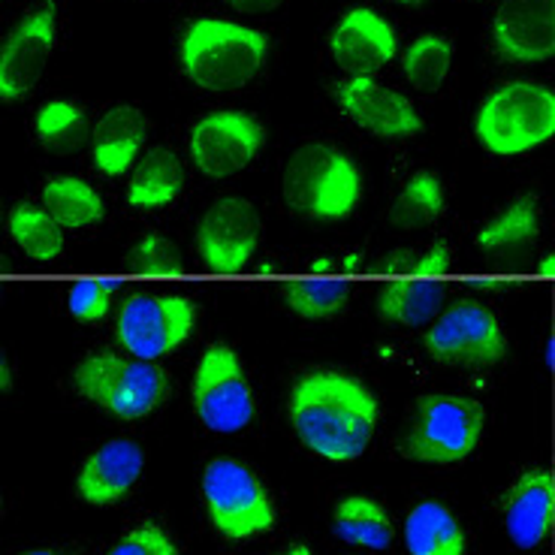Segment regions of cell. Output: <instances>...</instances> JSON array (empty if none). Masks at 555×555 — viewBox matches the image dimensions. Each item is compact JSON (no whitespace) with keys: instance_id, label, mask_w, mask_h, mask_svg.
I'll return each instance as SVG.
<instances>
[{"instance_id":"obj_33","label":"cell","mask_w":555,"mask_h":555,"mask_svg":"<svg viewBox=\"0 0 555 555\" xmlns=\"http://www.w3.org/2000/svg\"><path fill=\"white\" fill-rule=\"evenodd\" d=\"M106 555H179V543L172 541L167 528L157 522H142L130 528L118 543H112Z\"/></svg>"},{"instance_id":"obj_43","label":"cell","mask_w":555,"mask_h":555,"mask_svg":"<svg viewBox=\"0 0 555 555\" xmlns=\"http://www.w3.org/2000/svg\"><path fill=\"white\" fill-rule=\"evenodd\" d=\"M0 511H3V495H0Z\"/></svg>"},{"instance_id":"obj_12","label":"cell","mask_w":555,"mask_h":555,"mask_svg":"<svg viewBox=\"0 0 555 555\" xmlns=\"http://www.w3.org/2000/svg\"><path fill=\"white\" fill-rule=\"evenodd\" d=\"M263 218L245 196H218L196 223V254L211 272L236 275L260 248Z\"/></svg>"},{"instance_id":"obj_7","label":"cell","mask_w":555,"mask_h":555,"mask_svg":"<svg viewBox=\"0 0 555 555\" xmlns=\"http://www.w3.org/2000/svg\"><path fill=\"white\" fill-rule=\"evenodd\" d=\"M203 501L211 528L227 541H254L275 528L278 511L263 480L245 462L211 459L203 472Z\"/></svg>"},{"instance_id":"obj_17","label":"cell","mask_w":555,"mask_h":555,"mask_svg":"<svg viewBox=\"0 0 555 555\" xmlns=\"http://www.w3.org/2000/svg\"><path fill=\"white\" fill-rule=\"evenodd\" d=\"M145 468V453L130 438H112L85 456L76 474V492L91 507H112L125 501L139 483Z\"/></svg>"},{"instance_id":"obj_10","label":"cell","mask_w":555,"mask_h":555,"mask_svg":"<svg viewBox=\"0 0 555 555\" xmlns=\"http://www.w3.org/2000/svg\"><path fill=\"white\" fill-rule=\"evenodd\" d=\"M196 302L184 293H133L121 302L115 338L130 357L160 362L196 330Z\"/></svg>"},{"instance_id":"obj_2","label":"cell","mask_w":555,"mask_h":555,"mask_svg":"<svg viewBox=\"0 0 555 555\" xmlns=\"http://www.w3.org/2000/svg\"><path fill=\"white\" fill-rule=\"evenodd\" d=\"M365 176L360 164L333 142H306L281 172V196L306 221H347L362 203Z\"/></svg>"},{"instance_id":"obj_4","label":"cell","mask_w":555,"mask_h":555,"mask_svg":"<svg viewBox=\"0 0 555 555\" xmlns=\"http://www.w3.org/2000/svg\"><path fill=\"white\" fill-rule=\"evenodd\" d=\"M474 137L495 157L538 152L555 137V94L534 79L499 85L477 106Z\"/></svg>"},{"instance_id":"obj_38","label":"cell","mask_w":555,"mask_h":555,"mask_svg":"<svg viewBox=\"0 0 555 555\" xmlns=\"http://www.w3.org/2000/svg\"><path fill=\"white\" fill-rule=\"evenodd\" d=\"M278 555H314V550H311L308 543H293V546H287L284 553Z\"/></svg>"},{"instance_id":"obj_8","label":"cell","mask_w":555,"mask_h":555,"mask_svg":"<svg viewBox=\"0 0 555 555\" xmlns=\"http://www.w3.org/2000/svg\"><path fill=\"white\" fill-rule=\"evenodd\" d=\"M191 404L196 420L218 435H236L254 423V387L233 347L215 341L199 353L191 377Z\"/></svg>"},{"instance_id":"obj_15","label":"cell","mask_w":555,"mask_h":555,"mask_svg":"<svg viewBox=\"0 0 555 555\" xmlns=\"http://www.w3.org/2000/svg\"><path fill=\"white\" fill-rule=\"evenodd\" d=\"M492 46L511 64H546L555 55V0H501Z\"/></svg>"},{"instance_id":"obj_39","label":"cell","mask_w":555,"mask_h":555,"mask_svg":"<svg viewBox=\"0 0 555 555\" xmlns=\"http://www.w3.org/2000/svg\"><path fill=\"white\" fill-rule=\"evenodd\" d=\"M555 272V260H553V254H546V260L541 263V275H553Z\"/></svg>"},{"instance_id":"obj_6","label":"cell","mask_w":555,"mask_h":555,"mask_svg":"<svg viewBox=\"0 0 555 555\" xmlns=\"http://www.w3.org/2000/svg\"><path fill=\"white\" fill-rule=\"evenodd\" d=\"M69 384L85 402L98 404L118 420H145L169 399V375L164 365L137 360L118 350H98L76 362Z\"/></svg>"},{"instance_id":"obj_26","label":"cell","mask_w":555,"mask_h":555,"mask_svg":"<svg viewBox=\"0 0 555 555\" xmlns=\"http://www.w3.org/2000/svg\"><path fill=\"white\" fill-rule=\"evenodd\" d=\"M541 233V208L534 196H516L507 206L501 208L492 221H486L474 245L483 250V254H511L531 245Z\"/></svg>"},{"instance_id":"obj_41","label":"cell","mask_w":555,"mask_h":555,"mask_svg":"<svg viewBox=\"0 0 555 555\" xmlns=\"http://www.w3.org/2000/svg\"><path fill=\"white\" fill-rule=\"evenodd\" d=\"M22 555H64V553H57V550H30V553H22Z\"/></svg>"},{"instance_id":"obj_42","label":"cell","mask_w":555,"mask_h":555,"mask_svg":"<svg viewBox=\"0 0 555 555\" xmlns=\"http://www.w3.org/2000/svg\"><path fill=\"white\" fill-rule=\"evenodd\" d=\"M389 3H402V7H420V3H426V0H389Z\"/></svg>"},{"instance_id":"obj_40","label":"cell","mask_w":555,"mask_h":555,"mask_svg":"<svg viewBox=\"0 0 555 555\" xmlns=\"http://www.w3.org/2000/svg\"><path fill=\"white\" fill-rule=\"evenodd\" d=\"M357 266H360V254H350L345 260V269H357Z\"/></svg>"},{"instance_id":"obj_9","label":"cell","mask_w":555,"mask_h":555,"mask_svg":"<svg viewBox=\"0 0 555 555\" xmlns=\"http://www.w3.org/2000/svg\"><path fill=\"white\" fill-rule=\"evenodd\" d=\"M423 350L450 369H492L507 357V335L492 308L477 299H459L426 326Z\"/></svg>"},{"instance_id":"obj_18","label":"cell","mask_w":555,"mask_h":555,"mask_svg":"<svg viewBox=\"0 0 555 555\" xmlns=\"http://www.w3.org/2000/svg\"><path fill=\"white\" fill-rule=\"evenodd\" d=\"M507 538L519 550H538L553 519V477L546 468H528L516 477L501 501Z\"/></svg>"},{"instance_id":"obj_29","label":"cell","mask_w":555,"mask_h":555,"mask_svg":"<svg viewBox=\"0 0 555 555\" xmlns=\"http://www.w3.org/2000/svg\"><path fill=\"white\" fill-rule=\"evenodd\" d=\"M34 130H37V139H40L42 149H49V152L55 154L79 152L85 142L91 139L88 115L73 100H49V103H42L37 118H34Z\"/></svg>"},{"instance_id":"obj_21","label":"cell","mask_w":555,"mask_h":555,"mask_svg":"<svg viewBox=\"0 0 555 555\" xmlns=\"http://www.w3.org/2000/svg\"><path fill=\"white\" fill-rule=\"evenodd\" d=\"M447 306V287L438 278L396 275L377 291V318L399 330H423Z\"/></svg>"},{"instance_id":"obj_19","label":"cell","mask_w":555,"mask_h":555,"mask_svg":"<svg viewBox=\"0 0 555 555\" xmlns=\"http://www.w3.org/2000/svg\"><path fill=\"white\" fill-rule=\"evenodd\" d=\"M145 139H149V121L137 106H112L98 118V125L91 127V160L94 169L103 172L106 179H121L127 176L139 154L145 152Z\"/></svg>"},{"instance_id":"obj_5","label":"cell","mask_w":555,"mask_h":555,"mask_svg":"<svg viewBox=\"0 0 555 555\" xmlns=\"http://www.w3.org/2000/svg\"><path fill=\"white\" fill-rule=\"evenodd\" d=\"M486 429V408L462 392H423L399 435V453L423 465H459Z\"/></svg>"},{"instance_id":"obj_34","label":"cell","mask_w":555,"mask_h":555,"mask_svg":"<svg viewBox=\"0 0 555 555\" xmlns=\"http://www.w3.org/2000/svg\"><path fill=\"white\" fill-rule=\"evenodd\" d=\"M450 263H453V248L447 242H435L423 254H416L414 263L408 269V275L416 278H441L450 272Z\"/></svg>"},{"instance_id":"obj_28","label":"cell","mask_w":555,"mask_h":555,"mask_svg":"<svg viewBox=\"0 0 555 555\" xmlns=\"http://www.w3.org/2000/svg\"><path fill=\"white\" fill-rule=\"evenodd\" d=\"M444 208L447 191L441 176L431 169H420L396 194V203L389 208V223L399 230H423L438 221L444 215Z\"/></svg>"},{"instance_id":"obj_36","label":"cell","mask_w":555,"mask_h":555,"mask_svg":"<svg viewBox=\"0 0 555 555\" xmlns=\"http://www.w3.org/2000/svg\"><path fill=\"white\" fill-rule=\"evenodd\" d=\"M13 362H10V353L0 347V396L13 389Z\"/></svg>"},{"instance_id":"obj_1","label":"cell","mask_w":555,"mask_h":555,"mask_svg":"<svg viewBox=\"0 0 555 555\" xmlns=\"http://www.w3.org/2000/svg\"><path fill=\"white\" fill-rule=\"evenodd\" d=\"M287 420L314 456L350 465L372 444L380 404L360 377L338 369H308L287 392Z\"/></svg>"},{"instance_id":"obj_24","label":"cell","mask_w":555,"mask_h":555,"mask_svg":"<svg viewBox=\"0 0 555 555\" xmlns=\"http://www.w3.org/2000/svg\"><path fill=\"white\" fill-rule=\"evenodd\" d=\"M333 531L350 546L384 553L396 541V526L389 511L372 495H347L335 504Z\"/></svg>"},{"instance_id":"obj_23","label":"cell","mask_w":555,"mask_h":555,"mask_svg":"<svg viewBox=\"0 0 555 555\" xmlns=\"http://www.w3.org/2000/svg\"><path fill=\"white\" fill-rule=\"evenodd\" d=\"M40 206L49 218L67 233V230H91L106 218V199L91 181L79 176H55L42 184Z\"/></svg>"},{"instance_id":"obj_31","label":"cell","mask_w":555,"mask_h":555,"mask_svg":"<svg viewBox=\"0 0 555 555\" xmlns=\"http://www.w3.org/2000/svg\"><path fill=\"white\" fill-rule=\"evenodd\" d=\"M130 269L139 275H181L184 260L172 238L164 233H145L130 250Z\"/></svg>"},{"instance_id":"obj_20","label":"cell","mask_w":555,"mask_h":555,"mask_svg":"<svg viewBox=\"0 0 555 555\" xmlns=\"http://www.w3.org/2000/svg\"><path fill=\"white\" fill-rule=\"evenodd\" d=\"M184 181L188 172L179 152H172L169 145H152L139 154V160L130 169L125 191L127 206L137 211H160L179 199Z\"/></svg>"},{"instance_id":"obj_25","label":"cell","mask_w":555,"mask_h":555,"mask_svg":"<svg viewBox=\"0 0 555 555\" xmlns=\"http://www.w3.org/2000/svg\"><path fill=\"white\" fill-rule=\"evenodd\" d=\"M281 302L293 318L306 323L335 320L350 302V284L335 275H308L293 278L281 284Z\"/></svg>"},{"instance_id":"obj_30","label":"cell","mask_w":555,"mask_h":555,"mask_svg":"<svg viewBox=\"0 0 555 555\" xmlns=\"http://www.w3.org/2000/svg\"><path fill=\"white\" fill-rule=\"evenodd\" d=\"M453 67V42L441 34H423L416 37L402 55V73L416 91L431 94L447 82Z\"/></svg>"},{"instance_id":"obj_27","label":"cell","mask_w":555,"mask_h":555,"mask_svg":"<svg viewBox=\"0 0 555 555\" xmlns=\"http://www.w3.org/2000/svg\"><path fill=\"white\" fill-rule=\"evenodd\" d=\"M7 230H10L15 248L37 263H52L67 248L64 230L49 218L46 208L34 206V203H18V206L10 208Z\"/></svg>"},{"instance_id":"obj_11","label":"cell","mask_w":555,"mask_h":555,"mask_svg":"<svg viewBox=\"0 0 555 555\" xmlns=\"http://www.w3.org/2000/svg\"><path fill=\"white\" fill-rule=\"evenodd\" d=\"M263 145V121L242 109L208 112L188 133V157L196 172L211 181L245 172L260 157Z\"/></svg>"},{"instance_id":"obj_13","label":"cell","mask_w":555,"mask_h":555,"mask_svg":"<svg viewBox=\"0 0 555 555\" xmlns=\"http://www.w3.org/2000/svg\"><path fill=\"white\" fill-rule=\"evenodd\" d=\"M57 7L42 0L0 42V103H18L40 85L55 55Z\"/></svg>"},{"instance_id":"obj_16","label":"cell","mask_w":555,"mask_h":555,"mask_svg":"<svg viewBox=\"0 0 555 555\" xmlns=\"http://www.w3.org/2000/svg\"><path fill=\"white\" fill-rule=\"evenodd\" d=\"M330 55L350 76H375L399 55V37L387 18L369 7L347 10L330 30Z\"/></svg>"},{"instance_id":"obj_37","label":"cell","mask_w":555,"mask_h":555,"mask_svg":"<svg viewBox=\"0 0 555 555\" xmlns=\"http://www.w3.org/2000/svg\"><path fill=\"white\" fill-rule=\"evenodd\" d=\"M335 269H338L335 260H330V257H320V260H314V263L308 266V275H335Z\"/></svg>"},{"instance_id":"obj_35","label":"cell","mask_w":555,"mask_h":555,"mask_svg":"<svg viewBox=\"0 0 555 555\" xmlns=\"http://www.w3.org/2000/svg\"><path fill=\"white\" fill-rule=\"evenodd\" d=\"M233 10H238V13H248V15H266L272 13V10H278L284 0H227Z\"/></svg>"},{"instance_id":"obj_32","label":"cell","mask_w":555,"mask_h":555,"mask_svg":"<svg viewBox=\"0 0 555 555\" xmlns=\"http://www.w3.org/2000/svg\"><path fill=\"white\" fill-rule=\"evenodd\" d=\"M115 291H118V284L106 281V278L79 281L67 293V311L79 323H100V320L109 318L112 302H115Z\"/></svg>"},{"instance_id":"obj_14","label":"cell","mask_w":555,"mask_h":555,"mask_svg":"<svg viewBox=\"0 0 555 555\" xmlns=\"http://www.w3.org/2000/svg\"><path fill=\"white\" fill-rule=\"evenodd\" d=\"M335 100L353 125L377 139H414L426 127L414 103L375 76H350L335 88Z\"/></svg>"},{"instance_id":"obj_3","label":"cell","mask_w":555,"mask_h":555,"mask_svg":"<svg viewBox=\"0 0 555 555\" xmlns=\"http://www.w3.org/2000/svg\"><path fill=\"white\" fill-rule=\"evenodd\" d=\"M269 57L263 30L230 18H194L179 42L184 76L215 94H230L254 82Z\"/></svg>"},{"instance_id":"obj_22","label":"cell","mask_w":555,"mask_h":555,"mask_svg":"<svg viewBox=\"0 0 555 555\" xmlns=\"http://www.w3.org/2000/svg\"><path fill=\"white\" fill-rule=\"evenodd\" d=\"M408 555H465L468 538L453 511L441 501H420L404 519Z\"/></svg>"}]
</instances>
